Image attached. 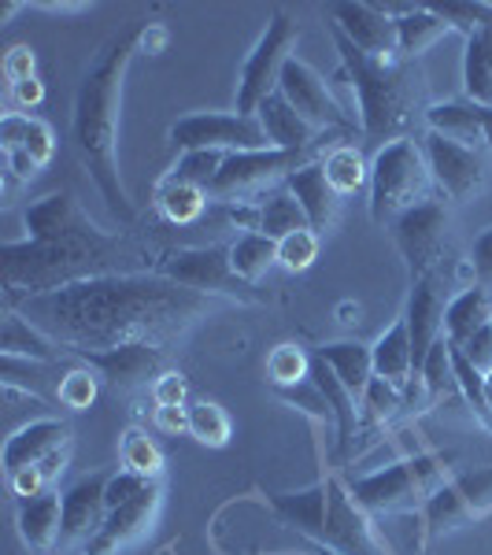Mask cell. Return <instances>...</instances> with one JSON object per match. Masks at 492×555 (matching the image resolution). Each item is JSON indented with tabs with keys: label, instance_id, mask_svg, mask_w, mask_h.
Instances as JSON below:
<instances>
[{
	"label": "cell",
	"instance_id": "1",
	"mask_svg": "<svg viewBox=\"0 0 492 555\" xmlns=\"http://www.w3.org/2000/svg\"><path fill=\"white\" fill-rule=\"evenodd\" d=\"M211 308V297L156 271L104 274L64 289L8 304L26 322L52 337L64 356L107 352V348L148 341L164 348Z\"/></svg>",
	"mask_w": 492,
	"mask_h": 555
},
{
	"label": "cell",
	"instance_id": "2",
	"mask_svg": "<svg viewBox=\"0 0 492 555\" xmlns=\"http://www.w3.org/2000/svg\"><path fill=\"white\" fill-rule=\"evenodd\" d=\"M0 271H4V308L26 297L64 289L104 274H141L156 271V259L145 248L130 245L127 237L107 234L93 227L86 234L60 241H8L0 248Z\"/></svg>",
	"mask_w": 492,
	"mask_h": 555
},
{
	"label": "cell",
	"instance_id": "3",
	"mask_svg": "<svg viewBox=\"0 0 492 555\" xmlns=\"http://www.w3.org/2000/svg\"><path fill=\"white\" fill-rule=\"evenodd\" d=\"M138 52V34H119L101 49V56L89 64L82 86L75 96V115H70V138H75L78 159L96 182L104 204L119 215L122 222L138 219V208L130 204L119 178V156H115V138H119V96L122 78Z\"/></svg>",
	"mask_w": 492,
	"mask_h": 555
},
{
	"label": "cell",
	"instance_id": "4",
	"mask_svg": "<svg viewBox=\"0 0 492 555\" xmlns=\"http://www.w3.org/2000/svg\"><path fill=\"white\" fill-rule=\"evenodd\" d=\"M329 26V23H326ZM337 52H341L345 78L352 82L355 104H360V127L363 138L374 145L411 138V130L423 122L426 127V75L418 60H374L355 49L337 26H329Z\"/></svg>",
	"mask_w": 492,
	"mask_h": 555
},
{
	"label": "cell",
	"instance_id": "5",
	"mask_svg": "<svg viewBox=\"0 0 492 555\" xmlns=\"http://www.w3.org/2000/svg\"><path fill=\"white\" fill-rule=\"evenodd\" d=\"M449 481V460L437 452H415L404 460L389 463L386 470L363 474V478L345 481L352 500L366 515H407L423 512L426 500Z\"/></svg>",
	"mask_w": 492,
	"mask_h": 555
},
{
	"label": "cell",
	"instance_id": "6",
	"mask_svg": "<svg viewBox=\"0 0 492 555\" xmlns=\"http://www.w3.org/2000/svg\"><path fill=\"white\" fill-rule=\"evenodd\" d=\"M433 175H429L423 141L400 138L374 152L371 159V219L378 227H389L407 208L429 201Z\"/></svg>",
	"mask_w": 492,
	"mask_h": 555
},
{
	"label": "cell",
	"instance_id": "7",
	"mask_svg": "<svg viewBox=\"0 0 492 555\" xmlns=\"http://www.w3.org/2000/svg\"><path fill=\"white\" fill-rule=\"evenodd\" d=\"M322 149L285 152V149H259V152H230L222 159V171L215 175L208 201L215 204H259L271 190L285 185V178L300 171L303 164L319 156Z\"/></svg>",
	"mask_w": 492,
	"mask_h": 555
},
{
	"label": "cell",
	"instance_id": "8",
	"mask_svg": "<svg viewBox=\"0 0 492 555\" xmlns=\"http://www.w3.org/2000/svg\"><path fill=\"white\" fill-rule=\"evenodd\" d=\"M300 41V23L293 20L285 8L267 20L263 38L256 41V49L248 52V60L241 64L237 78V115H256L263 107L267 96L279 93L282 70L293 60V49Z\"/></svg>",
	"mask_w": 492,
	"mask_h": 555
},
{
	"label": "cell",
	"instance_id": "9",
	"mask_svg": "<svg viewBox=\"0 0 492 555\" xmlns=\"http://www.w3.org/2000/svg\"><path fill=\"white\" fill-rule=\"evenodd\" d=\"M389 234L397 241L411 278L444 271V256H449V237H452L449 201L444 196H429V201L415 204L400 219L389 222Z\"/></svg>",
	"mask_w": 492,
	"mask_h": 555
},
{
	"label": "cell",
	"instance_id": "10",
	"mask_svg": "<svg viewBox=\"0 0 492 555\" xmlns=\"http://www.w3.org/2000/svg\"><path fill=\"white\" fill-rule=\"evenodd\" d=\"M171 145L178 152H259L271 149L256 115L237 112H196L171 122Z\"/></svg>",
	"mask_w": 492,
	"mask_h": 555
},
{
	"label": "cell",
	"instance_id": "11",
	"mask_svg": "<svg viewBox=\"0 0 492 555\" xmlns=\"http://www.w3.org/2000/svg\"><path fill=\"white\" fill-rule=\"evenodd\" d=\"M156 274L171 282L196 289L204 297H230V300H256L253 285H245L230 267V245H200V248H178V253L159 256Z\"/></svg>",
	"mask_w": 492,
	"mask_h": 555
},
{
	"label": "cell",
	"instance_id": "12",
	"mask_svg": "<svg viewBox=\"0 0 492 555\" xmlns=\"http://www.w3.org/2000/svg\"><path fill=\"white\" fill-rule=\"evenodd\" d=\"M423 152H426V164H429V175H433L437 193L449 196V201H474V196L489 185L492 152L459 145V141H449L429 130L423 138Z\"/></svg>",
	"mask_w": 492,
	"mask_h": 555
},
{
	"label": "cell",
	"instance_id": "13",
	"mask_svg": "<svg viewBox=\"0 0 492 555\" xmlns=\"http://www.w3.org/2000/svg\"><path fill=\"white\" fill-rule=\"evenodd\" d=\"M485 515H492V467L455 474V478L444 481L423 507L429 541L441 533L459 530V526L478 522V518H485Z\"/></svg>",
	"mask_w": 492,
	"mask_h": 555
},
{
	"label": "cell",
	"instance_id": "14",
	"mask_svg": "<svg viewBox=\"0 0 492 555\" xmlns=\"http://www.w3.org/2000/svg\"><path fill=\"white\" fill-rule=\"evenodd\" d=\"M0 152H4V193L12 196L20 185L49 167L56 138H52L49 122L23 112H8L0 119Z\"/></svg>",
	"mask_w": 492,
	"mask_h": 555
},
{
	"label": "cell",
	"instance_id": "15",
	"mask_svg": "<svg viewBox=\"0 0 492 555\" xmlns=\"http://www.w3.org/2000/svg\"><path fill=\"white\" fill-rule=\"evenodd\" d=\"M279 93L297 107V115L303 122H311L319 133H329V130H352L355 119L337 104L334 89L326 86V78L319 75L311 64H303L300 56H293L289 64L282 70V82H279Z\"/></svg>",
	"mask_w": 492,
	"mask_h": 555
},
{
	"label": "cell",
	"instance_id": "16",
	"mask_svg": "<svg viewBox=\"0 0 492 555\" xmlns=\"http://www.w3.org/2000/svg\"><path fill=\"white\" fill-rule=\"evenodd\" d=\"M449 282L444 271H429L423 278H411V293H407V334H411V352H415V371L423 366L429 356V348L444 337V311H449Z\"/></svg>",
	"mask_w": 492,
	"mask_h": 555
},
{
	"label": "cell",
	"instance_id": "17",
	"mask_svg": "<svg viewBox=\"0 0 492 555\" xmlns=\"http://www.w3.org/2000/svg\"><path fill=\"white\" fill-rule=\"evenodd\" d=\"M329 26H337L355 49L366 52V56H374V60L400 56L397 15H389L381 4H363V0L329 4Z\"/></svg>",
	"mask_w": 492,
	"mask_h": 555
},
{
	"label": "cell",
	"instance_id": "18",
	"mask_svg": "<svg viewBox=\"0 0 492 555\" xmlns=\"http://www.w3.org/2000/svg\"><path fill=\"white\" fill-rule=\"evenodd\" d=\"M107 478L112 470H93L64 489V533H60L64 552L86 548L101 533L107 518Z\"/></svg>",
	"mask_w": 492,
	"mask_h": 555
},
{
	"label": "cell",
	"instance_id": "19",
	"mask_svg": "<svg viewBox=\"0 0 492 555\" xmlns=\"http://www.w3.org/2000/svg\"><path fill=\"white\" fill-rule=\"evenodd\" d=\"M82 360L86 366H93L101 374V382H107L119 392H133L148 382L156 385L159 374H167V352L148 341L119 345V348H107V352H86Z\"/></svg>",
	"mask_w": 492,
	"mask_h": 555
},
{
	"label": "cell",
	"instance_id": "20",
	"mask_svg": "<svg viewBox=\"0 0 492 555\" xmlns=\"http://www.w3.org/2000/svg\"><path fill=\"white\" fill-rule=\"evenodd\" d=\"M159 500H164V489H159V481H152L145 492H138L122 507H112L101 533L86 544L82 555H122L130 544H138L152 530V522H156Z\"/></svg>",
	"mask_w": 492,
	"mask_h": 555
},
{
	"label": "cell",
	"instance_id": "21",
	"mask_svg": "<svg viewBox=\"0 0 492 555\" xmlns=\"http://www.w3.org/2000/svg\"><path fill=\"white\" fill-rule=\"evenodd\" d=\"M23 227L30 241H60V237H75V234H86L93 230L96 222L89 219V211L82 208L70 190H60V193H49L41 201L26 204L23 211Z\"/></svg>",
	"mask_w": 492,
	"mask_h": 555
},
{
	"label": "cell",
	"instance_id": "22",
	"mask_svg": "<svg viewBox=\"0 0 492 555\" xmlns=\"http://www.w3.org/2000/svg\"><path fill=\"white\" fill-rule=\"evenodd\" d=\"M285 190L297 196V204L303 208V215H308V227L315 230L319 237L337 227L345 196H337V190L329 185L326 171H322V159H311L300 171H293L285 178Z\"/></svg>",
	"mask_w": 492,
	"mask_h": 555
},
{
	"label": "cell",
	"instance_id": "23",
	"mask_svg": "<svg viewBox=\"0 0 492 555\" xmlns=\"http://www.w3.org/2000/svg\"><path fill=\"white\" fill-rule=\"evenodd\" d=\"M70 444V423L64 418H38V423H26L15 429L12 437L4 441V474H20L34 463H41L44 455H52L56 449H67Z\"/></svg>",
	"mask_w": 492,
	"mask_h": 555
},
{
	"label": "cell",
	"instance_id": "24",
	"mask_svg": "<svg viewBox=\"0 0 492 555\" xmlns=\"http://www.w3.org/2000/svg\"><path fill=\"white\" fill-rule=\"evenodd\" d=\"M15 526H20L23 544L34 555H49L52 548H60V533H64V492L49 489L41 496L20 500Z\"/></svg>",
	"mask_w": 492,
	"mask_h": 555
},
{
	"label": "cell",
	"instance_id": "25",
	"mask_svg": "<svg viewBox=\"0 0 492 555\" xmlns=\"http://www.w3.org/2000/svg\"><path fill=\"white\" fill-rule=\"evenodd\" d=\"M311 382L319 385L329 411H334L337 452H341V460H348V455H355V441H360V397H355V392L334 374V366L326 360H319V356L311 360Z\"/></svg>",
	"mask_w": 492,
	"mask_h": 555
},
{
	"label": "cell",
	"instance_id": "26",
	"mask_svg": "<svg viewBox=\"0 0 492 555\" xmlns=\"http://www.w3.org/2000/svg\"><path fill=\"white\" fill-rule=\"evenodd\" d=\"M259 127H263L267 141H271V149H285V152H303V149H322V141H326V133H319L311 122H303L297 115V107L285 101L282 93L267 96L263 107L256 112Z\"/></svg>",
	"mask_w": 492,
	"mask_h": 555
},
{
	"label": "cell",
	"instance_id": "27",
	"mask_svg": "<svg viewBox=\"0 0 492 555\" xmlns=\"http://www.w3.org/2000/svg\"><path fill=\"white\" fill-rule=\"evenodd\" d=\"M0 352L12 360H34V363H56L64 356L52 337H44L34 322H26L20 311L4 308V330H0Z\"/></svg>",
	"mask_w": 492,
	"mask_h": 555
},
{
	"label": "cell",
	"instance_id": "28",
	"mask_svg": "<svg viewBox=\"0 0 492 555\" xmlns=\"http://www.w3.org/2000/svg\"><path fill=\"white\" fill-rule=\"evenodd\" d=\"M489 322H492V293L485 285H470V289L455 293L449 311H444V337L452 345H463L478 330H485Z\"/></svg>",
	"mask_w": 492,
	"mask_h": 555
},
{
	"label": "cell",
	"instance_id": "29",
	"mask_svg": "<svg viewBox=\"0 0 492 555\" xmlns=\"http://www.w3.org/2000/svg\"><path fill=\"white\" fill-rule=\"evenodd\" d=\"M426 130L470 149H485L481 141V107L470 101H444L426 107Z\"/></svg>",
	"mask_w": 492,
	"mask_h": 555
},
{
	"label": "cell",
	"instance_id": "30",
	"mask_svg": "<svg viewBox=\"0 0 492 555\" xmlns=\"http://www.w3.org/2000/svg\"><path fill=\"white\" fill-rule=\"evenodd\" d=\"M371 352H374V378L407 385V378L415 374V352H411V334H407L404 315L371 345Z\"/></svg>",
	"mask_w": 492,
	"mask_h": 555
},
{
	"label": "cell",
	"instance_id": "31",
	"mask_svg": "<svg viewBox=\"0 0 492 555\" xmlns=\"http://www.w3.org/2000/svg\"><path fill=\"white\" fill-rule=\"evenodd\" d=\"M463 93L470 104L492 107V26L467 34L463 49Z\"/></svg>",
	"mask_w": 492,
	"mask_h": 555
},
{
	"label": "cell",
	"instance_id": "32",
	"mask_svg": "<svg viewBox=\"0 0 492 555\" xmlns=\"http://www.w3.org/2000/svg\"><path fill=\"white\" fill-rule=\"evenodd\" d=\"M452 26L437 15V8H407L397 15V38H400V56L418 60L429 44H437L441 38H449Z\"/></svg>",
	"mask_w": 492,
	"mask_h": 555
},
{
	"label": "cell",
	"instance_id": "33",
	"mask_svg": "<svg viewBox=\"0 0 492 555\" xmlns=\"http://www.w3.org/2000/svg\"><path fill=\"white\" fill-rule=\"evenodd\" d=\"M319 360H326L329 366H334V374L341 378L348 389L355 392V397L363 400L366 385H371L374 378V352L371 345H360V341H334L326 348H319Z\"/></svg>",
	"mask_w": 492,
	"mask_h": 555
},
{
	"label": "cell",
	"instance_id": "34",
	"mask_svg": "<svg viewBox=\"0 0 492 555\" xmlns=\"http://www.w3.org/2000/svg\"><path fill=\"white\" fill-rule=\"evenodd\" d=\"M230 267L245 285H253L259 278H267L271 267H279V241L263 234H237L230 241Z\"/></svg>",
	"mask_w": 492,
	"mask_h": 555
},
{
	"label": "cell",
	"instance_id": "35",
	"mask_svg": "<svg viewBox=\"0 0 492 555\" xmlns=\"http://www.w3.org/2000/svg\"><path fill=\"white\" fill-rule=\"evenodd\" d=\"M297 230H311L308 215L297 204V196L285 190V185H279V190H271L259 201V234L271 241H285L289 234H297Z\"/></svg>",
	"mask_w": 492,
	"mask_h": 555
},
{
	"label": "cell",
	"instance_id": "36",
	"mask_svg": "<svg viewBox=\"0 0 492 555\" xmlns=\"http://www.w3.org/2000/svg\"><path fill=\"white\" fill-rule=\"evenodd\" d=\"M322 171H326L329 185L337 196H352L360 190H371V164L363 159V152L355 145H334L322 156Z\"/></svg>",
	"mask_w": 492,
	"mask_h": 555
},
{
	"label": "cell",
	"instance_id": "37",
	"mask_svg": "<svg viewBox=\"0 0 492 555\" xmlns=\"http://www.w3.org/2000/svg\"><path fill=\"white\" fill-rule=\"evenodd\" d=\"M404 411V397H400V385L386 378H371L363 400H360V434H371V441H378V434L386 429L389 418H397Z\"/></svg>",
	"mask_w": 492,
	"mask_h": 555
},
{
	"label": "cell",
	"instance_id": "38",
	"mask_svg": "<svg viewBox=\"0 0 492 555\" xmlns=\"http://www.w3.org/2000/svg\"><path fill=\"white\" fill-rule=\"evenodd\" d=\"M208 204H211L208 193L196 190V185L159 182V190H156V211L164 215L167 222H174V227H193Z\"/></svg>",
	"mask_w": 492,
	"mask_h": 555
},
{
	"label": "cell",
	"instance_id": "39",
	"mask_svg": "<svg viewBox=\"0 0 492 555\" xmlns=\"http://www.w3.org/2000/svg\"><path fill=\"white\" fill-rule=\"evenodd\" d=\"M119 470H130L138 474V478H148L156 481L159 474H164V452L156 449V441H152L148 434H141L138 426L127 429L119 441Z\"/></svg>",
	"mask_w": 492,
	"mask_h": 555
},
{
	"label": "cell",
	"instance_id": "40",
	"mask_svg": "<svg viewBox=\"0 0 492 555\" xmlns=\"http://www.w3.org/2000/svg\"><path fill=\"white\" fill-rule=\"evenodd\" d=\"M311 360L300 345H279L271 356H267V382L274 389H289V385H300L311 378Z\"/></svg>",
	"mask_w": 492,
	"mask_h": 555
},
{
	"label": "cell",
	"instance_id": "41",
	"mask_svg": "<svg viewBox=\"0 0 492 555\" xmlns=\"http://www.w3.org/2000/svg\"><path fill=\"white\" fill-rule=\"evenodd\" d=\"M222 159H226V152H182L178 156V164L171 167V175L164 178V182H182V185H196V190L208 193L215 175L222 171Z\"/></svg>",
	"mask_w": 492,
	"mask_h": 555
},
{
	"label": "cell",
	"instance_id": "42",
	"mask_svg": "<svg viewBox=\"0 0 492 555\" xmlns=\"http://www.w3.org/2000/svg\"><path fill=\"white\" fill-rule=\"evenodd\" d=\"M190 437L208 444V449H222L230 441V415L211 400H200V404L190 408Z\"/></svg>",
	"mask_w": 492,
	"mask_h": 555
},
{
	"label": "cell",
	"instance_id": "43",
	"mask_svg": "<svg viewBox=\"0 0 492 555\" xmlns=\"http://www.w3.org/2000/svg\"><path fill=\"white\" fill-rule=\"evenodd\" d=\"M96 392H101V374L93 366H75L56 382V400L70 411H86L96 400Z\"/></svg>",
	"mask_w": 492,
	"mask_h": 555
},
{
	"label": "cell",
	"instance_id": "44",
	"mask_svg": "<svg viewBox=\"0 0 492 555\" xmlns=\"http://www.w3.org/2000/svg\"><path fill=\"white\" fill-rule=\"evenodd\" d=\"M319 259V234L315 230H297L285 241H279V267L289 274H303Z\"/></svg>",
	"mask_w": 492,
	"mask_h": 555
},
{
	"label": "cell",
	"instance_id": "45",
	"mask_svg": "<svg viewBox=\"0 0 492 555\" xmlns=\"http://www.w3.org/2000/svg\"><path fill=\"white\" fill-rule=\"evenodd\" d=\"M418 374H423V382L429 385V392H433V400L444 397V389H455V374H452V352H449V337H441L433 348H429V356L418 366Z\"/></svg>",
	"mask_w": 492,
	"mask_h": 555
},
{
	"label": "cell",
	"instance_id": "46",
	"mask_svg": "<svg viewBox=\"0 0 492 555\" xmlns=\"http://www.w3.org/2000/svg\"><path fill=\"white\" fill-rule=\"evenodd\" d=\"M279 397L285 404H297L303 415L319 418V423H334V411H329L326 397H322V389L315 382H300V385H289V389H279Z\"/></svg>",
	"mask_w": 492,
	"mask_h": 555
},
{
	"label": "cell",
	"instance_id": "47",
	"mask_svg": "<svg viewBox=\"0 0 492 555\" xmlns=\"http://www.w3.org/2000/svg\"><path fill=\"white\" fill-rule=\"evenodd\" d=\"M437 15H441L452 30H459L463 38L481 30V26H492V4H444V8H437Z\"/></svg>",
	"mask_w": 492,
	"mask_h": 555
},
{
	"label": "cell",
	"instance_id": "48",
	"mask_svg": "<svg viewBox=\"0 0 492 555\" xmlns=\"http://www.w3.org/2000/svg\"><path fill=\"white\" fill-rule=\"evenodd\" d=\"M185 397H190V382H185L182 371L159 374V382L152 385V400H156V408H185Z\"/></svg>",
	"mask_w": 492,
	"mask_h": 555
},
{
	"label": "cell",
	"instance_id": "49",
	"mask_svg": "<svg viewBox=\"0 0 492 555\" xmlns=\"http://www.w3.org/2000/svg\"><path fill=\"white\" fill-rule=\"evenodd\" d=\"M152 486L148 478H138V474L130 470H112V478H107V512L112 507H122L127 500H133L138 492H145Z\"/></svg>",
	"mask_w": 492,
	"mask_h": 555
},
{
	"label": "cell",
	"instance_id": "50",
	"mask_svg": "<svg viewBox=\"0 0 492 555\" xmlns=\"http://www.w3.org/2000/svg\"><path fill=\"white\" fill-rule=\"evenodd\" d=\"M455 348H459V352L467 356V360L478 366L481 374H489L492 371V322H489L485 330H478V334H474L470 341H463V345H455Z\"/></svg>",
	"mask_w": 492,
	"mask_h": 555
},
{
	"label": "cell",
	"instance_id": "51",
	"mask_svg": "<svg viewBox=\"0 0 492 555\" xmlns=\"http://www.w3.org/2000/svg\"><path fill=\"white\" fill-rule=\"evenodd\" d=\"M470 267H474V278H478V285H492V227L481 230L478 237H474V253H470Z\"/></svg>",
	"mask_w": 492,
	"mask_h": 555
},
{
	"label": "cell",
	"instance_id": "52",
	"mask_svg": "<svg viewBox=\"0 0 492 555\" xmlns=\"http://www.w3.org/2000/svg\"><path fill=\"white\" fill-rule=\"evenodd\" d=\"M4 75H8V86L23 82V78H34V52L30 49H12L4 60Z\"/></svg>",
	"mask_w": 492,
	"mask_h": 555
},
{
	"label": "cell",
	"instance_id": "53",
	"mask_svg": "<svg viewBox=\"0 0 492 555\" xmlns=\"http://www.w3.org/2000/svg\"><path fill=\"white\" fill-rule=\"evenodd\" d=\"M152 423L164 434H190V408H156Z\"/></svg>",
	"mask_w": 492,
	"mask_h": 555
},
{
	"label": "cell",
	"instance_id": "54",
	"mask_svg": "<svg viewBox=\"0 0 492 555\" xmlns=\"http://www.w3.org/2000/svg\"><path fill=\"white\" fill-rule=\"evenodd\" d=\"M8 96H12V104H20V107H38L44 101V89L38 78H23V82L8 86Z\"/></svg>",
	"mask_w": 492,
	"mask_h": 555
},
{
	"label": "cell",
	"instance_id": "55",
	"mask_svg": "<svg viewBox=\"0 0 492 555\" xmlns=\"http://www.w3.org/2000/svg\"><path fill=\"white\" fill-rule=\"evenodd\" d=\"M138 44H148V52H159L167 44V30H164V26H156V23H148L145 30L138 34Z\"/></svg>",
	"mask_w": 492,
	"mask_h": 555
},
{
	"label": "cell",
	"instance_id": "56",
	"mask_svg": "<svg viewBox=\"0 0 492 555\" xmlns=\"http://www.w3.org/2000/svg\"><path fill=\"white\" fill-rule=\"evenodd\" d=\"M481 141H485V152H492V107H481Z\"/></svg>",
	"mask_w": 492,
	"mask_h": 555
},
{
	"label": "cell",
	"instance_id": "57",
	"mask_svg": "<svg viewBox=\"0 0 492 555\" xmlns=\"http://www.w3.org/2000/svg\"><path fill=\"white\" fill-rule=\"evenodd\" d=\"M485 408H489V415H492V371L485 374Z\"/></svg>",
	"mask_w": 492,
	"mask_h": 555
},
{
	"label": "cell",
	"instance_id": "58",
	"mask_svg": "<svg viewBox=\"0 0 492 555\" xmlns=\"http://www.w3.org/2000/svg\"><path fill=\"white\" fill-rule=\"evenodd\" d=\"M319 555H337V552H329V548H319Z\"/></svg>",
	"mask_w": 492,
	"mask_h": 555
}]
</instances>
